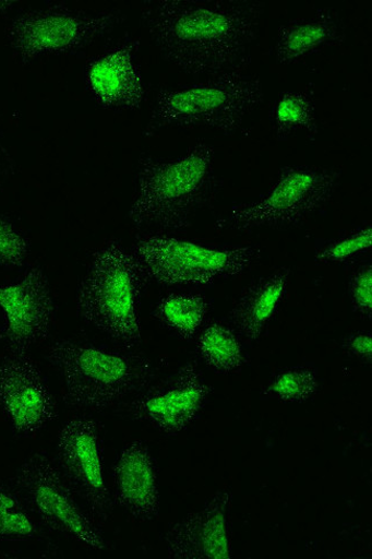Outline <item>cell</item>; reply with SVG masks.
Instances as JSON below:
<instances>
[{
    "label": "cell",
    "mask_w": 372,
    "mask_h": 559,
    "mask_svg": "<svg viewBox=\"0 0 372 559\" xmlns=\"http://www.w3.org/2000/svg\"><path fill=\"white\" fill-rule=\"evenodd\" d=\"M264 12L255 0H146L141 17L163 58L184 74L216 78L244 72Z\"/></svg>",
    "instance_id": "obj_1"
},
{
    "label": "cell",
    "mask_w": 372,
    "mask_h": 559,
    "mask_svg": "<svg viewBox=\"0 0 372 559\" xmlns=\"http://www.w3.org/2000/svg\"><path fill=\"white\" fill-rule=\"evenodd\" d=\"M221 186L212 144L200 142L172 160L143 155L137 162L129 221L135 228L160 233L188 229L217 198Z\"/></svg>",
    "instance_id": "obj_2"
},
{
    "label": "cell",
    "mask_w": 372,
    "mask_h": 559,
    "mask_svg": "<svg viewBox=\"0 0 372 559\" xmlns=\"http://www.w3.org/2000/svg\"><path fill=\"white\" fill-rule=\"evenodd\" d=\"M63 382V403L73 408L105 412L154 382L156 362L125 349H110L79 340L53 342L45 355Z\"/></svg>",
    "instance_id": "obj_3"
},
{
    "label": "cell",
    "mask_w": 372,
    "mask_h": 559,
    "mask_svg": "<svg viewBox=\"0 0 372 559\" xmlns=\"http://www.w3.org/2000/svg\"><path fill=\"white\" fill-rule=\"evenodd\" d=\"M149 282L133 251L110 240L92 255L76 296L77 316L134 352L143 342L141 308Z\"/></svg>",
    "instance_id": "obj_4"
},
{
    "label": "cell",
    "mask_w": 372,
    "mask_h": 559,
    "mask_svg": "<svg viewBox=\"0 0 372 559\" xmlns=\"http://www.w3.org/2000/svg\"><path fill=\"white\" fill-rule=\"evenodd\" d=\"M265 99L262 80L232 72L173 88L160 87L143 132L152 138L168 129L211 128L235 135Z\"/></svg>",
    "instance_id": "obj_5"
},
{
    "label": "cell",
    "mask_w": 372,
    "mask_h": 559,
    "mask_svg": "<svg viewBox=\"0 0 372 559\" xmlns=\"http://www.w3.org/2000/svg\"><path fill=\"white\" fill-rule=\"evenodd\" d=\"M341 177V171L335 168L283 167L266 195L231 205L215 226L223 231L247 233L299 225L327 206L339 189Z\"/></svg>",
    "instance_id": "obj_6"
},
{
    "label": "cell",
    "mask_w": 372,
    "mask_h": 559,
    "mask_svg": "<svg viewBox=\"0 0 372 559\" xmlns=\"http://www.w3.org/2000/svg\"><path fill=\"white\" fill-rule=\"evenodd\" d=\"M10 481L46 532L92 551L112 549L100 524L68 485L48 451L32 452Z\"/></svg>",
    "instance_id": "obj_7"
},
{
    "label": "cell",
    "mask_w": 372,
    "mask_h": 559,
    "mask_svg": "<svg viewBox=\"0 0 372 559\" xmlns=\"http://www.w3.org/2000/svg\"><path fill=\"white\" fill-rule=\"evenodd\" d=\"M153 282L163 287H206L235 278L262 259L255 245L205 247L156 233L139 238L132 249Z\"/></svg>",
    "instance_id": "obj_8"
},
{
    "label": "cell",
    "mask_w": 372,
    "mask_h": 559,
    "mask_svg": "<svg viewBox=\"0 0 372 559\" xmlns=\"http://www.w3.org/2000/svg\"><path fill=\"white\" fill-rule=\"evenodd\" d=\"M124 20L121 11L91 12L58 3L16 14L7 28V40L16 62L28 66L44 56L79 53Z\"/></svg>",
    "instance_id": "obj_9"
},
{
    "label": "cell",
    "mask_w": 372,
    "mask_h": 559,
    "mask_svg": "<svg viewBox=\"0 0 372 559\" xmlns=\"http://www.w3.org/2000/svg\"><path fill=\"white\" fill-rule=\"evenodd\" d=\"M213 393L199 361L191 359L116 406L115 413L161 435L178 436L199 421Z\"/></svg>",
    "instance_id": "obj_10"
},
{
    "label": "cell",
    "mask_w": 372,
    "mask_h": 559,
    "mask_svg": "<svg viewBox=\"0 0 372 559\" xmlns=\"http://www.w3.org/2000/svg\"><path fill=\"white\" fill-rule=\"evenodd\" d=\"M101 427L87 415L68 419L58 432L53 457L68 485L100 525L109 521L115 507L104 471Z\"/></svg>",
    "instance_id": "obj_11"
},
{
    "label": "cell",
    "mask_w": 372,
    "mask_h": 559,
    "mask_svg": "<svg viewBox=\"0 0 372 559\" xmlns=\"http://www.w3.org/2000/svg\"><path fill=\"white\" fill-rule=\"evenodd\" d=\"M0 412L20 438H35L57 421L55 394L28 354L0 357Z\"/></svg>",
    "instance_id": "obj_12"
},
{
    "label": "cell",
    "mask_w": 372,
    "mask_h": 559,
    "mask_svg": "<svg viewBox=\"0 0 372 559\" xmlns=\"http://www.w3.org/2000/svg\"><path fill=\"white\" fill-rule=\"evenodd\" d=\"M0 343L9 353L28 354L52 333L57 306L48 275L40 265L28 269L19 283L0 285Z\"/></svg>",
    "instance_id": "obj_13"
},
{
    "label": "cell",
    "mask_w": 372,
    "mask_h": 559,
    "mask_svg": "<svg viewBox=\"0 0 372 559\" xmlns=\"http://www.w3.org/2000/svg\"><path fill=\"white\" fill-rule=\"evenodd\" d=\"M232 493L220 488L201 508L190 512L165 534V546L172 559H230V512Z\"/></svg>",
    "instance_id": "obj_14"
},
{
    "label": "cell",
    "mask_w": 372,
    "mask_h": 559,
    "mask_svg": "<svg viewBox=\"0 0 372 559\" xmlns=\"http://www.w3.org/2000/svg\"><path fill=\"white\" fill-rule=\"evenodd\" d=\"M141 40L127 37L104 55L92 59L85 73L87 90L108 110H139L147 99V87L136 55Z\"/></svg>",
    "instance_id": "obj_15"
},
{
    "label": "cell",
    "mask_w": 372,
    "mask_h": 559,
    "mask_svg": "<svg viewBox=\"0 0 372 559\" xmlns=\"http://www.w3.org/2000/svg\"><path fill=\"white\" fill-rule=\"evenodd\" d=\"M111 498L136 522L151 523L160 514L157 462L145 440L135 439L121 450L111 468Z\"/></svg>",
    "instance_id": "obj_16"
},
{
    "label": "cell",
    "mask_w": 372,
    "mask_h": 559,
    "mask_svg": "<svg viewBox=\"0 0 372 559\" xmlns=\"http://www.w3.org/2000/svg\"><path fill=\"white\" fill-rule=\"evenodd\" d=\"M292 271L283 266L253 280L226 314L245 346L259 343L287 297Z\"/></svg>",
    "instance_id": "obj_17"
},
{
    "label": "cell",
    "mask_w": 372,
    "mask_h": 559,
    "mask_svg": "<svg viewBox=\"0 0 372 559\" xmlns=\"http://www.w3.org/2000/svg\"><path fill=\"white\" fill-rule=\"evenodd\" d=\"M345 38L339 15L331 8H322L311 16L290 20L278 28L274 59L278 64H295L343 44Z\"/></svg>",
    "instance_id": "obj_18"
},
{
    "label": "cell",
    "mask_w": 372,
    "mask_h": 559,
    "mask_svg": "<svg viewBox=\"0 0 372 559\" xmlns=\"http://www.w3.org/2000/svg\"><path fill=\"white\" fill-rule=\"evenodd\" d=\"M199 360L219 376L237 374L248 365L245 344L226 321L204 325L195 338Z\"/></svg>",
    "instance_id": "obj_19"
},
{
    "label": "cell",
    "mask_w": 372,
    "mask_h": 559,
    "mask_svg": "<svg viewBox=\"0 0 372 559\" xmlns=\"http://www.w3.org/2000/svg\"><path fill=\"white\" fill-rule=\"evenodd\" d=\"M212 311V302L200 293H171L163 296L153 311V317L177 338L191 342L203 330Z\"/></svg>",
    "instance_id": "obj_20"
},
{
    "label": "cell",
    "mask_w": 372,
    "mask_h": 559,
    "mask_svg": "<svg viewBox=\"0 0 372 559\" xmlns=\"http://www.w3.org/2000/svg\"><path fill=\"white\" fill-rule=\"evenodd\" d=\"M273 134L284 142L297 132H305L312 142L319 133L316 105L309 91H285L278 95L271 109Z\"/></svg>",
    "instance_id": "obj_21"
},
{
    "label": "cell",
    "mask_w": 372,
    "mask_h": 559,
    "mask_svg": "<svg viewBox=\"0 0 372 559\" xmlns=\"http://www.w3.org/2000/svg\"><path fill=\"white\" fill-rule=\"evenodd\" d=\"M48 534L11 481L0 479V543H43Z\"/></svg>",
    "instance_id": "obj_22"
},
{
    "label": "cell",
    "mask_w": 372,
    "mask_h": 559,
    "mask_svg": "<svg viewBox=\"0 0 372 559\" xmlns=\"http://www.w3.org/2000/svg\"><path fill=\"white\" fill-rule=\"evenodd\" d=\"M320 388L317 370L298 365L275 372L261 389V397L267 402L302 405L313 401Z\"/></svg>",
    "instance_id": "obj_23"
},
{
    "label": "cell",
    "mask_w": 372,
    "mask_h": 559,
    "mask_svg": "<svg viewBox=\"0 0 372 559\" xmlns=\"http://www.w3.org/2000/svg\"><path fill=\"white\" fill-rule=\"evenodd\" d=\"M371 247L372 225L368 223L319 246L314 251V261L320 265L345 264L359 259Z\"/></svg>",
    "instance_id": "obj_24"
},
{
    "label": "cell",
    "mask_w": 372,
    "mask_h": 559,
    "mask_svg": "<svg viewBox=\"0 0 372 559\" xmlns=\"http://www.w3.org/2000/svg\"><path fill=\"white\" fill-rule=\"evenodd\" d=\"M31 251L32 245L25 233L10 217L0 214V269L25 267Z\"/></svg>",
    "instance_id": "obj_25"
},
{
    "label": "cell",
    "mask_w": 372,
    "mask_h": 559,
    "mask_svg": "<svg viewBox=\"0 0 372 559\" xmlns=\"http://www.w3.org/2000/svg\"><path fill=\"white\" fill-rule=\"evenodd\" d=\"M348 297L356 316L372 320V264L359 265L348 278Z\"/></svg>",
    "instance_id": "obj_26"
},
{
    "label": "cell",
    "mask_w": 372,
    "mask_h": 559,
    "mask_svg": "<svg viewBox=\"0 0 372 559\" xmlns=\"http://www.w3.org/2000/svg\"><path fill=\"white\" fill-rule=\"evenodd\" d=\"M341 352L364 365L372 362V334L367 331H358L345 335L340 341Z\"/></svg>",
    "instance_id": "obj_27"
},
{
    "label": "cell",
    "mask_w": 372,
    "mask_h": 559,
    "mask_svg": "<svg viewBox=\"0 0 372 559\" xmlns=\"http://www.w3.org/2000/svg\"><path fill=\"white\" fill-rule=\"evenodd\" d=\"M16 171V160L0 135V191L15 177Z\"/></svg>",
    "instance_id": "obj_28"
},
{
    "label": "cell",
    "mask_w": 372,
    "mask_h": 559,
    "mask_svg": "<svg viewBox=\"0 0 372 559\" xmlns=\"http://www.w3.org/2000/svg\"><path fill=\"white\" fill-rule=\"evenodd\" d=\"M19 4L14 0H0V17L8 16Z\"/></svg>",
    "instance_id": "obj_29"
}]
</instances>
